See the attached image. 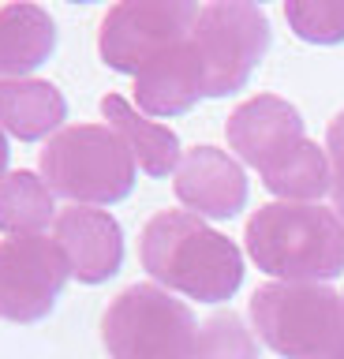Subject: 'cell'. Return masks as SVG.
I'll return each mask as SVG.
<instances>
[{
  "instance_id": "23",
  "label": "cell",
  "mask_w": 344,
  "mask_h": 359,
  "mask_svg": "<svg viewBox=\"0 0 344 359\" xmlns=\"http://www.w3.org/2000/svg\"><path fill=\"white\" fill-rule=\"evenodd\" d=\"M329 359H344V325H340V341H337V348H333Z\"/></svg>"
},
{
  "instance_id": "8",
  "label": "cell",
  "mask_w": 344,
  "mask_h": 359,
  "mask_svg": "<svg viewBox=\"0 0 344 359\" xmlns=\"http://www.w3.org/2000/svg\"><path fill=\"white\" fill-rule=\"evenodd\" d=\"M71 266L60 243L49 236L0 240V318L41 322L57 307Z\"/></svg>"
},
{
  "instance_id": "1",
  "label": "cell",
  "mask_w": 344,
  "mask_h": 359,
  "mask_svg": "<svg viewBox=\"0 0 344 359\" xmlns=\"http://www.w3.org/2000/svg\"><path fill=\"white\" fill-rule=\"evenodd\" d=\"M139 258L158 285L198 303L232 299L243 285L240 247L187 210L153 213L142 229Z\"/></svg>"
},
{
  "instance_id": "15",
  "label": "cell",
  "mask_w": 344,
  "mask_h": 359,
  "mask_svg": "<svg viewBox=\"0 0 344 359\" xmlns=\"http://www.w3.org/2000/svg\"><path fill=\"white\" fill-rule=\"evenodd\" d=\"M57 45V27L49 11L38 4H4L0 8V83L23 79L49 60Z\"/></svg>"
},
{
  "instance_id": "11",
  "label": "cell",
  "mask_w": 344,
  "mask_h": 359,
  "mask_svg": "<svg viewBox=\"0 0 344 359\" xmlns=\"http://www.w3.org/2000/svg\"><path fill=\"white\" fill-rule=\"evenodd\" d=\"M53 240L60 243L71 277L83 285H102L124 262V232L113 213L94 206H68L53 221Z\"/></svg>"
},
{
  "instance_id": "4",
  "label": "cell",
  "mask_w": 344,
  "mask_h": 359,
  "mask_svg": "<svg viewBox=\"0 0 344 359\" xmlns=\"http://www.w3.org/2000/svg\"><path fill=\"white\" fill-rule=\"evenodd\" d=\"M251 322L277 355L329 359L344 325V292H333L329 285L270 280L254 288Z\"/></svg>"
},
{
  "instance_id": "9",
  "label": "cell",
  "mask_w": 344,
  "mask_h": 359,
  "mask_svg": "<svg viewBox=\"0 0 344 359\" xmlns=\"http://www.w3.org/2000/svg\"><path fill=\"white\" fill-rule=\"evenodd\" d=\"M176 198L187 206L195 217H236L247 206V176L236 157H228L217 146H195L184 154L176 168Z\"/></svg>"
},
{
  "instance_id": "5",
  "label": "cell",
  "mask_w": 344,
  "mask_h": 359,
  "mask_svg": "<svg viewBox=\"0 0 344 359\" xmlns=\"http://www.w3.org/2000/svg\"><path fill=\"white\" fill-rule=\"evenodd\" d=\"M109 359H195L198 322L184 299L158 285H131L102 318Z\"/></svg>"
},
{
  "instance_id": "12",
  "label": "cell",
  "mask_w": 344,
  "mask_h": 359,
  "mask_svg": "<svg viewBox=\"0 0 344 359\" xmlns=\"http://www.w3.org/2000/svg\"><path fill=\"white\" fill-rule=\"evenodd\" d=\"M206 97V75L191 38L135 75V105L150 116H180Z\"/></svg>"
},
{
  "instance_id": "14",
  "label": "cell",
  "mask_w": 344,
  "mask_h": 359,
  "mask_svg": "<svg viewBox=\"0 0 344 359\" xmlns=\"http://www.w3.org/2000/svg\"><path fill=\"white\" fill-rule=\"evenodd\" d=\"M68 120V101L46 79H4L0 83V128L19 142L46 139Z\"/></svg>"
},
{
  "instance_id": "10",
  "label": "cell",
  "mask_w": 344,
  "mask_h": 359,
  "mask_svg": "<svg viewBox=\"0 0 344 359\" xmlns=\"http://www.w3.org/2000/svg\"><path fill=\"white\" fill-rule=\"evenodd\" d=\"M228 146L240 154V161H247L251 168L266 172L270 165H277L288 150H296L303 135V120L299 109L288 105L277 94H259L228 116Z\"/></svg>"
},
{
  "instance_id": "21",
  "label": "cell",
  "mask_w": 344,
  "mask_h": 359,
  "mask_svg": "<svg viewBox=\"0 0 344 359\" xmlns=\"http://www.w3.org/2000/svg\"><path fill=\"white\" fill-rule=\"evenodd\" d=\"M333 187H329V195H333V210H337V217L344 221V161H333Z\"/></svg>"
},
{
  "instance_id": "13",
  "label": "cell",
  "mask_w": 344,
  "mask_h": 359,
  "mask_svg": "<svg viewBox=\"0 0 344 359\" xmlns=\"http://www.w3.org/2000/svg\"><path fill=\"white\" fill-rule=\"evenodd\" d=\"M102 116L109 120V128L124 139V146L131 150V157H135V165L146 176H169V172L180 168L184 154H180V139H176L172 128L146 120L135 105H128L120 94H105L102 97Z\"/></svg>"
},
{
  "instance_id": "18",
  "label": "cell",
  "mask_w": 344,
  "mask_h": 359,
  "mask_svg": "<svg viewBox=\"0 0 344 359\" xmlns=\"http://www.w3.org/2000/svg\"><path fill=\"white\" fill-rule=\"evenodd\" d=\"M284 19L303 41L315 45L344 41V0H288Z\"/></svg>"
},
{
  "instance_id": "7",
  "label": "cell",
  "mask_w": 344,
  "mask_h": 359,
  "mask_svg": "<svg viewBox=\"0 0 344 359\" xmlns=\"http://www.w3.org/2000/svg\"><path fill=\"white\" fill-rule=\"evenodd\" d=\"M195 22L198 4L191 0H124L109 8L97 34V49L113 72L139 75L191 38Z\"/></svg>"
},
{
  "instance_id": "20",
  "label": "cell",
  "mask_w": 344,
  "mask_h": 359,
  "mask_svg": "<svg viewBox=\"0 0 344 359\" xmlns=\"http://www.w3.org/2000/svg\"><path fill=\"white\" fill-rule=\"evenodd\" d=\"M326 150H329V165L333 161H344V112H337V116L329 120V128H326Z\"/></svg>"
},
{
  "instance_id": "22",
  "label": "cell",
  "mask_w": 344,
  "mask_h": 359,
  "mask_svg": "<svg viewBox=\"0 0 344 359\" xmlns=\"http://www.w3.org/2000/svg\"><path fill=\"white\" fill-rule=\"evenodd\" d=\"M8 180V139H4V131H0V184Z\"/></svg>"
},
{
  "instance_id": "19",
  "label": "cell",
  "mask_w": 344,
  "mask_h": 359,
  "mask_svg": "<svg viewBox=\"0 0 344 359\" xmlns=\"http://www.w3.org/2000/svg\"><path fill=\"white\" fill-rule=\"evenodd\" d=\"M195 359H259V344H254L247 325L228 311L198 325Z\"/></svg>"
},
{
  "instance_id": "16",
  "label": "cell",
  "mask_w": 344,
  "mask_h": 359,
  "mask_svg": "<svg viewBox=\"0 0 344 359\" xmlns=\"http://www.w3.org/2000/svg\"><path fill=\"white\" fill-rule=\"evenodd\" d=\"M262 184L284 202H315L333 187V168L329 154L303 139L296 150H288L277 165H270L262 172Z\"/></svg>"
},
{
  "instance_id": "3",
  "label": "cell",
  "mask_w": 344,
  "mask_h": 359,
  "mask_svg": "<svg viewBox=\"0 0 344 359\" xmlns=\"http://www.w3.org/2000/svg\"><path fill=\"white\" fill-rule=\"evenodd\" d=\"M41 180L71 206H109L135 187V157L109 123H71L49 135Z\"/></svg>"
},
{
  "instance_id": "17",
  "label": "cell",
  "mask_w": 344,
  "mask_h": 359,
  "mask_svg": "<svg viewBox=\"0 0 344 359\" xmlns=\"http://www.w3.org/2000/svg\"><path fill=\"white\" fill-rule=\"evenodd\" d=\"M57 202L53 191L41 176L27 172H8V180L0 184V232L8 236H41L49 221H57Z\"/></svg>"
},
{
  "instance_id": "6",
  "label": "cell",
  "mask_w": 344,
  "mask_h": 359,
  "mask_svg": "<svg viewBox=\"0 0 344 359\" xmlns=\"http://www.w3.org/2000/svg\"><path fill=\"white\" fill-rule=\"evenodd\" d=\"M191 45L202 60L206 97H225L247 86L251 72L270 49V19L247 0H217L198 8Z\"/></svg>"
},
{
  "instance_id": "2",
  "label": "cell",
  "mask_w": 344,
  "mask_h": 359,
  "mask_svg": "<svg viewBox=\"0 0 344 359\" xmlns=\"http://www.w3.org/2000/svg\"><path fill=\"white\" fill-rule=\"evenodd\" d=\"M247 255L262 273L322 285L344 273V221L318 202H270L247 221Z\"/></svg>"
}]
</instances>
